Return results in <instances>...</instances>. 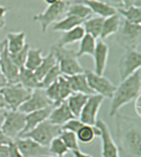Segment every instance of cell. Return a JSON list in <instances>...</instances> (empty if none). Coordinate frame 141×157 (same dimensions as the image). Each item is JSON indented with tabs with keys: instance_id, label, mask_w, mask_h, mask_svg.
<instances>
[{
	"instance_id": "1",
	"label": "cell",
	"mask_w": 141,
	"mask_h": 157,
	"mask_svg": "<svg viewBox=\"0 0 141 157\" xmlns=\"http://www.w3.org/2000/svg\"><path fill=\"white\" fill-rule=\"evenodd\" d=\"M116 118V143L120 157H141V122L139 117L118 113Z\"/></svg>"
},
{
	"instance_id": "2",
	"label": "cell",
	"mask_w": 141,
	"mask_h": 157,
	"mask_svg": "<svg viewBox=\"0 0 141 157\" xmlns=\"http://www.w3.org/2000/svg\"><path fill=\"white\" fill-rule=\"evenodd\" d=\"M141 72L139 70L132 75L121 81L117 86L114 94L111 98L109 116L114 117L120 109L127 105L141 94Z\"/></svg>"
},
{
	"instance_id": "3",
	"label": "cell",
	"mask_w": 141,
	"mask_h": 157,
	"mask_svg": "<svg viewBox=\"0 0 141 157\" xmlns=\"http://www.w3.org/2000/svg\"><path fill=\"white\" fill-rule=\"evenodd\" d=\"M50 50L54 52L62 75L70 76L83 73L84 69L79 62V57L74 50L58 46L55 44L52 46Z\"/></svg>"
},
{
	"instance_id": "4",
	"label": "cell",
	"mask_w": 141,
	"mask_h": 157,
	"mask_svg": "<svg viewBox=\"0 0 141 157\" xmlns=\"http://www.w3.org/2000/svg\"><path fill=\"white\" fill-rule=\"evenodd\" d=\"M116 41L125 50H139L141 44V25L121 21Z\"/></svg>"
},
{
	"instance_id": "5",
	"label": "cell",
	"mask_w": 141,
	"mask_h": 157,
	"mask_svg": "<svg viewBox=\"0 0 141 157\" xmlns=\"http://www.w3.org/2000/svg\"><path fill=\"white\" fill-rule=\"evenodd\" d=\"M69 5L65 0H58L56 3L48 5L47 8L40 13L33 16V21L38 22L42 33H46L50 25L58 22L65 15V12Z\"/></svg>"
},
{
	"instance_id": "6",
	"label": "cell",
	"mask_w": 141,
	"mask_h": 157,
	"mask_svg": "<svg viewBox=\"0 0 141 157\" xmlns=\"http://www.w3.org/2000/svg\"><path fill=\"white\" fill-rule=\"evenodd\" d=\"M32 90L22 86L20 83L7 84L0 89L6 105L9 110H18L20 106L29 98Z\"/></svg>"
},
{
	"instance_id": "7",
	"label": "cell",
	"mask_w": 141,
	"mask_h": 157,
	"mask_svg": "<svg viewBox=\"0 0 141 157\" xmlns=\"http://www.w3.org/2000/svg\"><path fill=\"white\" fill-rule=\"evenodd\" d=\"M62 132V128L60 126L54 125L50 122L48 120L41 122L32 130L22 134L20 137H27L32 139L33 141L41 144V146L48 147L51 141L59 136Z\"/></svg>"
},
{
	"instance_id": "8",
	"label": "cell",
	"mask_w": 141,
	"mask_h": 157,
	"mask_svg": "<svg viewBox=\"0 0 141 157\" xmlns=\"http://www.w3.org/2000/svg\"><path fill=\"white\" fill-rule=\"evenodd\" d=\"M25 116L26 114L18 110H9L0 129L7 137L12 141H16L24 131L26 125Z\"/></svg>"
},
{
	"instance_id": "9",
	"label": "cell",
	"mask_w": 141,
	"mask_h": 157,
	"mask_svg": "<svg viewBox=\"0 0 141 157\" xmlns=\"http://www.w3.org/2000/svg\"><path fill=\"white\" fill-rule=\"evenodd\" d=\"M84 74L87 78L90 89L94 94L100 95L104 98L111 99L117 86L112 82L103 75H99L93 72V71L84 70Z\"/></svg>"
},
{
	"instance_id": "10",
	"label": "cell",
	"mask_w": 141,
	"mask_h": 157,
	"mask_svg": "<svg viewBox=\"0 0 141 157\" xmlns=\"http://www.w3.org/2000/svg\"><path fill=\"white\" fill-rule=\"evenodd\" d=\"M141 67V53L139 50H125L120 60L118 65V73L120 80L122 81L136 71L140 70Z\"/></svg>"
},
{
	"instance_id": "11",
	"label": "cell",
	"mask_w": 141,
	"mask_h": 157,
	"mask_svg": "<svg viewBox=\"0 0 141 157\" xmlns=\"http://www.w3.org/2000/svg\"><path fill=\"white\" fill-rule=\"evenodd\" d=\"M95 126L100 131L102 157H120L118 147L107 124L103 120H98Z\"/></svg>"
},
{
	"instance_id": "12",
	"label": "cell",
	"mask_w": 141,
	"mask_h": 157,
	"mask_svg": "<svg viewBox=\"0 0 141 157\" xmlns=\"http://www.w3.org/2000/svg\"><path fill=\"white\" fill-rule=\"evenodd\" d=\"M104 98L98 94L90 95L82 109L79 119L83 124L95 126L98 121V115L104 102Z\"/></svg>"
},
{
	"instance_id": "13",
	"label": "cell",
	"mask_w": 141,
	"mask_h": 157,
	"mask_svg": "<svg viewBox=\"0 0 141 157\" xmlns=\"http://www.w3.org/2000/svg\"><path fill=\"white\" fill-rule=\"evenodd\" d=\"M50 106H54L51 101L46 96L44 89H36L32 90L29 98L20 106L18 111L27 114L34 111L46 109Z\"/></svg>"
},
{
	"instance_id": "14",
	"label": "cell",
	"mask_w": 141,
	"mask_h": 157,
	"mask_svg": "<svg viewBox=\"0 0 141 157\" xmlns=\"http://www.w3.org/2000/svg\"><path fill=\"white\" fill-rule=\"evenodd\" d=\"M14 141L23 157H42L50 155L48 147L41 146L32 139L19 137Z\"/></svg>"
},
{
	"instance_id": "15",
	"label": "cell",
	"mask_w": 141,
	"mask_h": 157,
	"mask_svg": "<svg viewBox=\"0 0 141 157\" xmlns=\"http://www.w3.org/2000/svg\"><path fill=\"white\" fill-rule=\"evenodd\" d=\"M0 71L5 78L7 84L18 83L20 69L12 60L6 46L0 54Z\"/></svg>"
},
{
	"instance_id": "16",
	"label": "cell",
	"mask_w": 141,
	"mask_h": 157,
	"mask_svg": "<svg viewBox=\"0 0 141 157\" xmlns=\"http://www.w3.org/2000/svg\"><path fill=\"white\" fill-rule=\"evenodd\" d=\"M109 52H110V48L106 42H104V41L100 39L97 41L95 51L92 56L93 58V64H94L93 72L97 75H103L108 61Z\"/></svg>"
},
{
	"instance_id": "17",
	"label": "cell",
	"mask_w": 141,
	"mask_h": 157,
	"mask_svg": "<svg viewBox=\"0 0 141 157\" xmlns=\"http://www.w3.org/2000/svg\"><path fill=\"white\" fill-rule=\"evenodd\" d=\"M53 109H54V106H50L46 109H41L38 111L32 112V113L26 114V116H25L26 125H25L24 131H23L22 134L30 132L31 130H32L33 128H35L36 126L41 124V122H45L46 120L48 119L50 114Z\"/></svg>"
},
{
	"instance_id": "18",
	"label": "cell",
	"mask_w": 141,
	"mask_h": 157,
	"mask_svg": "<svg viewBox=\"0 0 141 157\" xmlns=\"http://www.w3.org/2000/svg\"><path fill=\"white\" fill-rule=\"evenodd\" d=\"M73 117L74 116L71 113L70 109H69L66 101H64L59 105L54 107L47 120L53 124L62 127L63 125Z\"/></svg>"
},
{
	"instance_id": "19",
	"label": "cell",
	"mask_w": 141,
	"mask_h": 157,
	"mask_svg": "<svg viewBox=\"0 0 141 157\" xmlns=\"http://www.w3.org/2000/svg\"><path fill=\"white\" fill-rule=\"evenodd\" d=\"M65 78H67L73 93H80L88 96L94 94V93L92 92V90L90 89L88 85L84 72L73 75L65 76Z\"/></svg>"
},
{
	"instance_id": "20",
	"label": "cell",
	"mask_w": 141,
	"mask_h": 157,
	"mask_svg": "<svg viewBox=\"0 0 141 157\" xmlns=\"http://www.w3.org/2000/svg\"><path fill=\"white\" fill-rule=\"evenodd\" d=\"M83 3L87 5L92 11V13L98 15V17L106 18L114 14L117 13V9L108 5L104 1L100 0H84Z\"/></svg>"
},
{
	"instance_id": "21",
	"label": "cell",
	"mask_w": 141,
	"mask_h": 157,
	"mask_svg": "<svg viewBox=\"0 0 141 157\" xmlns=\"http://www.w3.org/2000/svg\"><path fill=\"white\" fill-rule=\"evenodd\" d=\"M27 34L25 32L8 33L6 39V48L9 54H13L21 51L26 46Z\"/></svg>"
},
{
	"instance_id": "22",
	"label": "cell",
	"mask_w": 141,
	"mask_h": 157,
	"mask_svg": "<svg viewBox=\"0 0 141 157\" xmlns=\"http://www.w3.org/2000/svg\"><path fill=\"white\" fill-rule=\"evenodd\" d=\"M121 25V18L118 13L104 18L99 38L103 41L109 36L117 34V32L119 31Z\"/></svg>"
},
{
	"instance_id": "23",
	"label": "cell",
	"mask_w": 141,
	"mask_h": 157,
	"mask_svg": "<svg viewBox=\"0 0 141 157\" xmlns=\"http://www.w3.org/2000/svg\"><path fill=\"white\" fill-rule=\"evenodd\" d=\"M18 83L22 86L30 90H34L36 89H43L41 82L35 76V72L30 71L25 67L20 69L19 76H18Z\"/></svg>"
},
{
	"instance_id": "24",
	"label": "cell",
	"mask_w": 141,
	"mask_h": 157,
	"mask_svg": "<svg viewBox=\"0 0 141 157\" xmlns=\"http://www.w3.org/2000/svg\"><path fill=\"white\" fill-rule=\"evenodd\" d=\"M84 35H85V32H84L83 26L82 25L78 26V27L73 28L72 30L63 33L59 41L55 45L58 46L66 47L69 45L81 41V39L83 37Z\"/></svg>"
},
{
	"instance_id": "25",
	"label": "cell",
	"mask_w": 141,
	"mask_h": 157,
	"mask_svg": "<svg viewBox=\"0 0 141 157\" xmlns=\"http://www.w3.org/2000/svg\"><path fill=\"white\" fill-rule=\"evenodd\" d=\"M88 95L80 94V93H73L69 97L66 99V103L68 104L69 109H70L74 117L79 118V115L85 103L88 98Z\"/></svg>"
},
{
	"instance_id": "26",
	"label": "cell",
	"mask_w": 141,
	"mask_h": 157,
	"mask_svg": "<svg viewBox=\"0 0 141 157\" xmlns=\"http://www.w3.org/2000/svg\"><path fill=\"white\" fill-rule=\"evenodd\" d=\"M83 20L73 16H65L58 22H54L52 26V30L59 33H65L72 30L74 27L81 26L83 23Z\"/></svg>"
},
{
	"instance_id": "27",
	"label": "cell",
	"mask_w": 141,
	"mask_h": 157,
	"mask_svg": "<svg viewBox=\"0 0 141 157\" xmlns=\"http://www.w3.org/2000/svg\"><path fill=\"white\" fill-rule=\"evenodd\" d=\"M100 131L96 126L83 124L76 132L79 142L83 144H89L93 141L96 137H99Z\"/></svg>"
},
{
	"instance_id": "28",
	"label": "cell",
	"mask_w": 141,
	"mask_h": 157,
	"mask_svg": "<svg viewBox=\"0 0 141 157\" xmlns=\"http://www.w3.org/2000/svg\"><path fill=\"white\" fill-rule=\"evenodd\" d=\"M103 20L104 18L100 17H94L85 20L82 24L83 27L84 32L86 34L92 36L95 39L100 37L102 27Z\"/></svg>"
},
{
	"instance_id": "29",
	"label": "cell",
	"mask_w": 141,
	"mask_h": 157,
	"mask_svg": "<svg viewBox=\"0 0 141 157\" xmlns=\"http://www.w3.org/2000/svg\"><path fill=\"white\" fill-rule=\"evenodd\" d=\"M117 13L121 17L123 20L134 24H141V8L130 6L128 8L117 9Z\"/></svg>"
},
{
	"instance_id": "30",
	"label": "cell",
	"mask_w": 141,
	"mask_h": 157,
	"mask_svg": "<svg viewBox=\"0 0 141 157\" xmlns=\"http://www.w3.org/2000/svg\"><path fill=\"white\" fill-rule=\"evenodd\" d=\"M97 39L92 37V36L86 34L82 38L80 43H79V49L76 52L77 56L81 57L83 56H92L93 52L95 51Z\"/></svg>"
},
{
	"instance_id": "31",
	"label": "cell",
	"mask_w": 141,
	"mask_h": 157,
	"mask_svg": "<svg viewBox=\"0 0 141 157\" xmlns=\"http://www.w3.org/2000/svg\"><path fill=\"white\" fill-rule=\"evenodd\" d=\"M42 49L41 48H31L27 52V59L25 61L24 67L30 71H35L43 60Z\"/></svg>"
},
{
	"instance_id": "32",
	"label": "cell",
	"mask_w": 141,
	"mask_h": 157,
	"mask_svg": "<svg viewBox=\"0 0 141 157\" xmlns=\"http://www.w3.org/2000/svg\"><path fill=\"white\" fill-rule=\"evenodd\" d=\"M92 11L83 3L69 4L65 12V16H73L82 20H87L92 16Z\"/></svg>"
},
{
	"instance_id": "33",
	"label": "cell",
	"mask_w": 141,
	"mask_h": 157,
	"mask_svg": "<svg viewBox=\"0 0 141 157\" xmlns=\"http://www.w3.org/2000/svg\"><path fill=\"white\" fill-rule=\"evenodd\" d=\"M57 64V60H56V58L54 56V52H52L50 50V52L46 55V56H44L43 60L42 62L40 65L36 70H35L34 72H35V76L37 77L39 80L41 82L42 78H44V76L46 75L47 72L54 67V65Z\"/></svg>"
},
{
	"instance_id": "34",
	"label": "cell",
	"mask_w": 141,
	"mask_h": 157,
	"mask_svg": "<svg viewBox=\"0 0 141 157\" xmlns=\"http://www.w3.org/2000/svg\"><path fill=\"white\" fill-rule=\"evenodd\" d=\"M50 154L51 155H54V156H65V155L69 153V149L67 148V146H65V143L63 142L62 140L57 136L51 141V142L50 143L49 146Z\"/></svg>"
},
{
	"instance_id": "35",
	"label": "cell",
	"mask_w": 141,
	"mask_h": 157,
	"mask_svg": "<svg viewBox=\"0 0 141 157\" xmlns=\"http://www.w3.org/2000/svg\"><path fill=\"white\" fill-rule=\"evenodd\" d=\"M62 141L65 143V145L67 146L69 151H75V150L79 149V141L77 139L76 134L72 132H69V131L62 130L59 136Z\"/></svg>"
},
{
	"instance_id": "36",
	"label": "cell",
	"mask_w": 141,
	"mask_h": 157,
	"mask_svg": "<svg viewBox=\"0 0 141 157\" xmlns=\"http://www.w3.org/2000/svg\"><path fill=\"white\" fill-rule=\"evenodd\" d=\"M61 75H62V74H61V71L60 70V67H59L58 64H56L54 67L47 72V74L42 78V80H41L42 88L46 89V87H48L54 82H56L58 78H60Z\"/></svg>"
},
{
	"instance_id": "37",
	"label": "cell",
	"mask_w": 141,
	"mask_h": 157,
	"mask_svg": "<svg viewBox=\"0 0 141 157\" xmlns=\"http://www.w3.org/2000/svg\"><path fill=\"white\" fill-rule=\"evenodd\" d=\"M45 90V93H46V96L49 98L50 100L51 101V103H53L54 107L59 105L62 103L61 98L60 96V91H59V87H58L57 81L54 82L52 84L49 85L48 87H46Z\"/></svg>"
},
{
	"instance_id": "38",
	"label": "cell",
	"mask_w": 141,
	"mask_h": 157,
	"mask_svg": "<svg viewBox=\"0 0 141 157\" xmlns=\"http://www.w3.org/2000/svg\"><path fill=\"white\" fill-rule=\"evenodd\" d=\"M58 87H59V91H60V96L61 98V101H66V99L70 96L73 92L71 90L70 85L69 84L67 78H65V76L61 75L57 80Z\"/></svg>"
},
{
	"instance_id": "39",
	"label": "cell",
	"mask_w": 141,
	"mask_h": 157,
	"mask_svg": "<svg viewBox=\"0 0 141 157\" xmlns=\"http://www.w3.org/2000/svg\"><path fill=\"white\" fill-rule=\"evenodd\" d=\"M30 47V45L27 43L26 46L21 51L16 52V53H13V54H9L12 60L13 61L14 64L19 68V69L24 67L25 61H26V59H27V52L29 51Z\"/></svg>"
},
{
	"instance_id": "40",
	"label": "cell",
	"mask_w": 141,
	"mask_h": 157,
	"mask_svg": "<svg viewBox=\"0 0 141 157\" xmlns=\"http://www.w3.org/2000/svg\"><path fill=\"white\" fill-rule=\"evenodd\" d=\"M83 125V123L77 117H73L72 119H70L69 121L66 122L65 124H64L61 127L62 130L65 131H69V132H72L75 133L79 131V129L80 127Z\"/></svg>"
},
{
	"instance_id": "41",
	"label": "cell",
	"mask_w": 141,
	"mask_h": 157,
	"mask_svg": "<svg viewBox=\"0 0 141 157\" xmlns=\"http://www.w3.org/2000/svg\"><path fill=\"white\" fill-rule=\"evenodd\" d=\"M8 153L10 157H23L22 153L20 152L18 147L15 143V141H12L8 145Z\"/></svg>"
},
{
	"instance_id": "42",
	"label": "cell",
	"mask_w": 141,
	"mask_h": 157,
	"mask_svg": "<svg viewBox=\"0 0 141 157\" xmlns=\"http://www.w3.org/2000/svg\"><path fill=\"white\" fill-rule=\"evenodd\" d=\"M134 109L135 111V114L137 117L140 118L141 117V94L139 96L135 98V105Z\"/></svg>"
},
{
	"instance_id": "43",
	"label": "cell",
	"mask_w": 141,
	"mask_h": 157,
	"mask_svg": "<svg viewBox=\"0 0 141 157\" xmlns=\"http://www.w3.org/2000/svg\"><path fill=\"white\" fill-rule=\"evenodd\" d=\"M108 5L113 7L116 9L123 8V1L122 0H103Z\"/></svg>"
},
{
	"instance_id": "44",
	"label": "cell",
	"mask_w": 141,
	"mask_h": 157,
	"mask_svg": "<svg viewBox=\"0 0 141 157\" xmlns=\"http://www.w3.org/2000/svg\"><path fill=\"white\" fill-rule=\"evenodd\" d=\"M123 1V8H128L130 6L141 7V0H122Z\"/></svg>"
},
{
	"instance_id": "45",
	"label": "cell",
	"mask_w": 141,
	"mask_h": 157,
	"mask_svg": "<svg viewBox=\"0 0 141 157\" xmlns=\"http://www.w3.org/2000/svg\"><path fill=\"white\" fill-rule=\"evenodd\" d=\"M11 139H9L8 137H7L4 133L2 132V130L0 129V146H3V145H8V144L12 142Z\"/></svg>"
},
{
	"instance_id": "46",
	"label": "cell",
	"mask_w": 141,
	"mask_h": 157,
	"mask_svg": "<svg viewBox=\"0 0 141 157\" xmlns=\"http://www.w3.org/2000/svg\"><path fill=\"white\" fill-rule=\"evenodd\" d=\"M9 109H6V108H3V109H0V128L2 127L3 122L6 118V116L8 114Z\"/></svg>"
},
{
	"instance_id": "47",
	"label": "cell",
	"mask_w": 141,
	"mask_h": 157,
	"mask_svg": "<svg viewBox=\"0 0 141 157\" xmlns=\"http://www.w3.org/2000/svg\"><path fill=\"white\" fill-rule=\"evenodd\" d=\"M72 154H73V157H93L92 155H91L83 152L82 151H80V149L73 151H72Z\"/></svg>"
},
{
	"instance_id": "48",
	"label": "cell",
	"mask_w": 141,
	"mask_h": 157,
	"mask_svg": "<svg viewBox=\"0 0 141 157\" xmlns=\"http://www.w3.org/2000/svg\"><path fill=\"white\" fill-rule=\"evenodd\" d=\"M0 157H10L8 153V145L0 146Z\"/></svg>"
},
{
	"instance_id": "49",
	"label": "cell",
	"mask_w": 141,
	"mask_h": 157,
	"mask_svg": "<svg viewBox=\"0 0 141 157\" xmlns=\"http://www.w3.org/2000/svg\"><path fill=\"white\" fill-rule=\"evenodd\" d=\"M8 13V8L3 5H0V19H4Z\"/></svg>"
},
{
	"instance_id": "50",
	"label": "cell",
	"mask_w": 141,
	"mask_h": 157,
	"mask_svg": "<svg viewBox=\"0 0 141 157\" xmlns=\"http://www.w3.org/2000/svg\"><path fill=\"white\" fill-rule=\"evenodd\" d=\"M3 108L8 109V108H7V105H6V103H5V101H4V98H3V95H2V94L0 93V109H3Z\"/></svg>"
},
{
	"instance_id": "51",
	"label": "cell",
	"mask_w": 141,
	"mask_h": 157,
	"mask_svg": "<svg viewBox=\"0 0 141 157\" xmlns=\"http://www.w3.org/2000/svg\"><path fill=\"white\" fill-rule=\"evenodd\" d=\"M6 84H7V82H6L5 78H4L3 75L1 73V71H0V89L4 85H6Z\"/></svg>"
},
{
	"instance_id": "52",
	"label": "cell",
	"mask_w": 141,
	"mask_h": 157,
	"mask_svg": "<svg viewBox=\"0 0 141 157\" xmlns=\"http://www.w3.org/2000/svg\"><path fill=\"white\" fill-rule=\"evenodd\" d=\"M69 4H73V3H83L84 0H65Z\"/></svg>"
},
{
	"instance_id": "53",
	"label": "cell",
	"mask_w": 141,
	"mask_h": 157,
	"mask_svg": "<svg viewBox=\"0 0 141 157\" xmlns=\"http://www.w3.org/2000/svg\"><path fill=\"white\" fill-rule=\"evenodd\" d=\"M6 27V21L5 18L4 19H0V32L3 30Z\"/></svg>"
},
{
	"instance_id": "54",
	"label": "cell",
	"mask_w": 141,
	"mask_h": 157,
	"mask_svg": "<svg viewBox=\"0 0 141 157\" xmlns=\"http://www.w3.org/2000/svg\"><path fill=\"white\" fill-rule=\"evenodd\" d=\"M6 46V39H3V41H0V54H1V52H3V49Z\"/></svg>"
},
{
	"instance_id": "55",
	"label": "cell",
	"mask_w": 141,
	"mask_h": 157,
	"mask_svg": "<svg viewBox=\"0 0 141 157\" xmlns=\"http://www.w3.org/2000/svg\"><path fill=\"white\" fill-rule=\"evenodd\" d=\"M58 0H44V2L47 4V5H51L54 4V3H56Z\"/></svg>"
},
{
	"instance_id": "56",
	"label": "cell",
	"mask_w": 141,
	"mask_h": 157,
	"mask_svg": "<svg viewBox=\"0 0 141 157\" xmlns=\"http://www.w3.org/2000/svg\"><path fill=\"white\" fill-rule=\"evenodd\" d=\"M42 157H60V156H54V155H44ZM61 157H65V156H61Z\"/></svg>"
},
{
	"instance_id": "57",
	"label": "cell",
	"mask_w": 141,
	"mask_h": 157,
	"mask_svg": "<svg viewBox=\"0 0 141 157\" xmlns=\"http://www.w3.org/2000/svg\"><path fill=\"white\" fill-rule=\"evenodd\" d=\"M100 1H103V0H100Z\"/></svg>"
}]
</instances>
